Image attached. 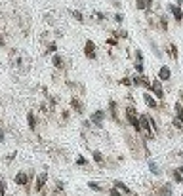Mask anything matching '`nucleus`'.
I'll list each match as a JSON object with an SVG mask.
<instances>
[{
  "label": "nucleus",
  "mask_w": 183,
  "mask_h": 196,
  "mask_svg": "<svg viewBox=\"0 0 183 196\" xmlns=\"http://www.w3.org/2000/svg\"><path fill=\"white\" fill-rule=\"evenodd\" d=\"M13 181H16L17 187H27L31 183V175L27 171H17L16 175H13Z\"/></svg>",
  "instance_id": "nucleus-1"
},
{
  "label": "nucleus",
  "mask_w": 183,
  "mask_h": 196,
  "mask_svg": "<svg viewBox=\"0 0 183 196\" xmlns=\"http://www.w3.org/2000/svg\"><path fill=\"white\" fill-rule=\"evenodd\" d=\"M46 181H48V173L42 171L40 175L36 177V181H34V191H36V192H42V191H44V187H46Z\"/></svg>",
  "instance_id": "nucleus-2"
},
{
  "label": "nucleus",
  "mask_w": 183,
  "mask_h": 196,
  "mask_svg": "<svg viewBox=\"0 0 183 196\" xmlns=\"http://www.w3.org/2000/svg\"><path fill=\"white\" fill-rule=\"evenodd\" d=\"M84 53H86L88 59H95V44L92 40H86V46H84Z\"/></svg>",
  "instance_id": "nucleus-3"
},
{
  "label": "nucleus",
  "mask_w": 183,
  "mask_h": 196,
  "mask_svg": "<svg viewBox=\"0 0 183 196\" xmlns=\"http://www.w3.org/2000/svg\"><path fill=\"white\" fill-rule=\"evenodd\" d=\"M103 118H105V111H95L94 114L90 116V122H92V124H94V126H101Z\"/></svg>",
  "instance_id": "nucleus-4"
},
{
  "label": "nucleus",
  "mask_w": 183,
  "mask_h": 196,
  "mask_svg": "<svg viewBox=\"0 0 183 196\" xmlns=\"http://www.w3.org/2000/svg\"><path fill=\"white\" fill-rule=\"evenodd\" d=\"M170 76H172L170 67H168V65H162V67H160V70H158V80H160V82L170 80Z\"/></svg>",
  "instance_id": "nucleus-5"
},
{
  "label": "nucleus",
  "mask_w": 183,
  "mask_h": 196,
  "mask_svg": "<svg viewBox=\"0 0 183 196\" xmlns=\"http://www.w3.org/2000/svg\"><path fill=\"white\" fill-rule=\"evenodd\" d=\"M151 90L154 93V97H158V99H162L164 97V90H162V86H160V80H154L151 84Z\"/></svg>",
  "instance_id": "nucleus-6"
},
{
  "label": "nucleus",
  "mask_w": 183,
  "mask_h": 196,
  "mask_svg": "<svg viewBox=\"0 0 183 196\" xmlns=\"http://www.w3.org/2000/svg\"><path fill=\"white\" fill-rule=\"evenodd\" d=\"M27 124H29L31 132L36 129V116H34V112H27Z\"/></svg>",
  "instance_id": "nucleus-7"
},
{
  "label": "nucleus",
  "mask_w": 183,
  "mask_h": 196,
  "mask_svg": "<svg viewBox=\"0 0 183 196\" xmlns=\"http://www.w3.org/2000/svg\"><path fill=\"white\" fill-rule=\"evenodd\" d=\"M71 107H73V108H74V111L78 112V114H82V112H84V105H82V103H80V101L76 99V97H71Z\"/></svg>",
  "instance_id": "nucleus-8"
},
{
  "label": "nucleus",
  "mask_w": 183,
  "mask_h": 196,
  "mask_svg": "<svg viewBox=\"0 0 183 196\" xmlns=\"http://www.w3.org/2000/svg\"><path fill=\"white\" fill-rule=\"evenodd\" d=\"M143 101H145V105L149 107V108H157V101L153 99L151 93H143Z\"/></svg>",
  "instance_id": "nucleus-9"
},
{
  "label": "nucleus",
  "mask_w": 183,
  "mask_h": 196,
  "mask_svg": "<svg viewBox=\"0 0 183 196\" xmlns=\"http://www.w3.org/2000/svg\"><path fill=\"white\" fill-rule=\"evenodd\" d=\"M170 12L174 13V17H175V21H178V23L183 19V12H181L179 6H170Z\"/></svg>",
  "instance_id": "nucleus-10"
},
{
  "label": "nucleus",
  "mask_w": 183,
  "mask_h": 196,
  "mask_svg": "<svg viewBox=\"0 0 183 196\" xmlns=\"http://www.w3.org/2000/svg\"><path fill=\"white\" fill-rule=\"evenodd\" d=\"M52 63H54V67H55V69H63V67H65V65H63V63H65V61H63V57H61V55H57V53H54Z\"/></svg>",
  "instance_id": "nucleus-11"
},
{
  "label": "nucleus",
  "mask_w": 183,
  "mask_h": 196,
  "mask_svg": "<svg viewBox=\"0 0 183 196\" xmlns=\"http://www.w3.org/2000/svg\"><path fill=\"white\" fill-rule=\"evenodd\" d=\"M112 187H116L118 191L120 192H126V194H130V187H126L122 181H115V183H112Z\"/></svg>",
  "instance_id": "nucleus-12"
},
{
  "label": "nucleus",
  "mask_w": 183,
  "mask_h": 196,
  "mask_svg": "<svg viewBox=\"0 0 183 196\" xmlns=\"http://www.w3.org/2000/svg\"><path fill=\"white\" fill-rule=\"evenodd\" d=\"M88 187L92 188V191H95V192H101V191H103V187H101L99 183H97V181H90Z\"/></svg>",
  "instance_id": "nucleus-13"
},
{
  "label": "nucleus",
  "mask_w": 183,
  "mask_h": 196,
  "mask_svg": "<svg viewBox=\"0 0 183 196\" xmlns=\"http://www.w3.org/2000/svg\"><path fill=\"white\" fill-rule=\"evenodd\" d=\"M94 162L95 164H103L105 162V158H103V154H101L99 150H94Z\"/></svg>",
  "instance_id": "nucleus-14"
},
{
  "label": "nucleus",
  "mask_w": 183,
  "mask_h": 196,
  "mask_svg": "<svg viewBox=\"0 0 183 196\" xmlns=\"http://www.w3.org/2000/svg\"><path fill=\"white\" fill-rule=\"evenodd\" d=\"M175 114H178V120L183 122V105L181 103H175Z\"/></svg>",
  "instance_id": "nucleus-15"
},
{
  "label": "nucleus",
  "mask_w": 183,
  "mask_h": 196,
  "mask_svg": "<svg viewBox=\"0 0 183 196\" xmlns=\"http://www.w3.org/2000/svg\"><path fill=\"white\" fill-rule=\"evenodd\" d=\"M149 4H151V0H137V8H139V10L149 8Z\"/></svg>",
  "instance_id": "nucleus-16"
},
{
  "label": "nucleus",
  "mask_w": 183,
  "mask_h": 196,
  "mask_svg": "<svg viewBox=\"0 0 183 196\" xmlns=\"http://www.w3.org/2000/svg\"><path fill=\"white\" fill-rule=\"evenodd\" d=\"M172 177H174V181H175V183H183V175H181V173H179L178 170H174Z\"/></svg>",
  "instance_id": "nucleus-17"
},
{
  "label": "nucleus",
  "mask_w": 183,
  "mask_h": 196,
  "mask_svg": "<svg viewBox=\"0 0 183 196\" xmlns=\"http://www.w3.org/2000/svg\"><path fill=\"white\" fill-rule=\"evenodd\" d=\"M149 170L154 173V175H158V173H160V170H158V166L157 164H154V162H149Z\"/></svg>",
  "instance_id": "nucleus-18"
},
{
  "label": "nucleus",
  "mask_w": 183,
  "mask_h": 196,
  "mask_svg": "<svg viewBox=\"0 0 183 196\" xmlns=\"http://www.w3.org/2000/svg\"><path fill=\"white\" fill-rule=\"evenodd\" d=\"M0 196H6V179H0Z\"/></svg>",
  "instance_id": "nucleus-19"
},
{
  "label": "nucleus",
  "mask_w": 183,
  "mask_h": 196,
  "mask_svg": "<svg viewBox=\"0 0 183 196\" xmlns=\"http://www.w3.org/2000/svg\"><path fill=\"white\" fill-rule=\"evenodd\" d=\"M71 15H73V17H74L76 21H84V17H82V13H80V12H76V10H73V12H71Z\"/></svg>",
  "instance_id": "nucleus-20"
},
{
  "label": "nucleus",
  "mask_w": 183,
  "mask_h": 196,
  "mask_svg": "<svg viewBox=\"0 0 183 196\" xmlns=\"http://www.w3.org/2000/svg\"><path fill=\"white\" fill-rule=\"evenodd\" d=\"M109 196H122V194H120V191H118L116 187H112L111 191H109Z\"/></svg>",
  "instance_id": "nucleus-21"
},
{
  "label": "nucleus",
  "mask_w": 183,
  "mask_h": 196,
  "mask_svg": "<svg viewBox=\"0 0 183 196\" xmlns=\"http://www.w3.org/2000/svg\"><path fill=\"white\" fill-rule=\"evenodd\" d=\"M136 70H137V72H143V70H145V67H143V63H139V61H136Z\"/></svg>",
  "instance_id": "nucleus-22"
},
{
  "label": "nucleus",
  "mask_w": 183,
  "mask_h": 196,
  "mask_svg": "<svg viewBox=\"0 0 183 196\" xmlns=\"http://www.w3.org/2000/svg\"><path fill=\"white\" fill-rule=\"evenodd\" d=\"M115 21H116V23H122V21H124V15H122V13H115Z\"/></svg>",
  "instance_id": "nucleus-23"
},
{
  "label": "nucleus",
  "mask_w": 183,
  "mask_h": 196,
  "mask_svg": "<svg viewBox=\"0 0 183 196\" xmlns=\"http://www.w3.org/2000/svg\"><path fill=\"white\" fill-rule=\"evenodd\" d=\"M55 50H57V46H55V44H50L46 52H48V53H55Z\"/></svg>",
  "instance_id": "nucleus-24"
},
{
  "label": "nucleus",
  "mask_w": 183,
  "mask_h": 196,
  "mask_svg": "<svg viewBox=\"0 0 183 196\" xmlns=\"http://www.w3.org/2000/svg\"><path fill=\"white\" fill-rule=\"evenodd\" d=\"M136 57H137L139 63H143V53H141V50H137V52H136Z\"/></svg>",
  "instance_id": "nucleus-25"
},
{
  "label": "nucleus",
  "mask_w": 183,
  "mask_h": 196,
  "mask_svg": "<svg viewBox=\"0 0 183 196\" xmlns=\"http://www.w3.org/2000/svg\"><path fill=\"white\" fill-rule=\"evenodd\" d=\"M76 164H78V166H86V164H88V160H86V158H82V156H80L78 160H76Z\"/></svg>",
  "instance_id": "nucleus-26"
},
{
  "label": "nucleus",
  "mask_w": 183,
  "mask_h": 196,
  "mask_svg": "<svg viewBox=\"0 0 183 196\" xmlns=\"http://www.w3.org/2000/svg\"><path fill=\"white\" fill-rule=\"evenodd\" d=\"M4 139H6V135H4V132H2V128H0V143H4Z\"/></svg>",
  "instance_id": "nucleus-27"
},
{
  "label": "nucleus",
  "mask_w": 183,
  "mask_h": 196,
  "mask_svg": "<svg viewBox=\"0 0 183 196\" xmlns=\"http://www.w3.org/2000/svg\"><path fill=\"white\" fill-rule=\"evenodd\" d=\"M61 116H63V120H69V111H63Z\"/></svg>",
  "instance_id": "nucleus-28"
},
{
  "label": "nucleus",
  "mask_w": 183,
  "mask_h": 196,
  "mask_svg": "<svg viewBox=\"0 0 183 196\" xmlns=\"http://www.w3.org/2000/svg\"><path fill=\"white\" fill-rule=\"evenodd\" d=\"M0 46H6V42H4V36L0 34Z\"/></svg>",
  "instance_id": "nucleus-29"
},
{
  "label": "nucleus",
  "mask_w": 183,
  "mask_h": 196,
  "mask_svg": "<svg viewBox=\"0 0 183 196\" xmlns=\"http://www.w3.org/2000/svg\"><path fill=\"white\" fill-rule=\"evenodd\" d=\"M178 171L181 173V175H183V166H181V168H178Z\"/></svg>",
  "instance_id": "nucleus-30"
}]
</instances>
